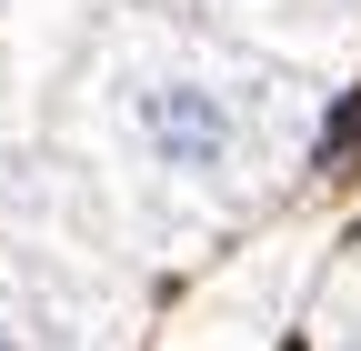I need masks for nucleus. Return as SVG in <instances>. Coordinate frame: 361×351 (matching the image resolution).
I'll return each instance as SVG.
<instances>
[{
    "label": "nucleus",
    "instance_id": "nucleus-1",
    "mask_svg": "<svg viewBox=\"0 0 361 351\" xmlns=\"http://www.w3.org/2000/svg\"><path fill=\"white\" fill-rule=\"evenodd\" d=\"M111 121L130 171L191 201H241L281 161V91L191 30H141L111 61Z\"/></svg>",
    "mask_w": 361,
    "mask_h": 351
},
{
    "label": "nucleus",
    "instance_id": "nucleus-2",
    "mask_svg": "<svg viewBox=\"0 0 361 351\" xmlns=\"http://www.w3.org/2000/svg\"><path fill=\"white\" fill-rule=\"evenodd\" d=\"M351 161H361V101H351V111H341V121L322 130V171H331V181H341Z\"/></svg>",
    "mask_w": 361,
    "mask_h": 351
},
{
    "label": "nucleus",
    "instance_id": "nucleus-3",
    "mask_svg": "<svg viewBox=\"0 0 361 351\" xmlns=\"http://www.w3.org/2000/svg\"><path fill=\"white\" fill-rule=\"evenodd\" d=\"M0 20H11V0H0Z\"/></svg>",
    "mask_w": 361,
    "mask_h": 351
}]
</instances>
